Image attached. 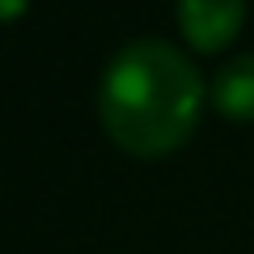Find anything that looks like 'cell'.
Returning a JSON list of instances; mask_svg holds the SVG:
<instances>
[{"label": "cell", "mask_w": 254, "mask_h": 254, "mask_svg": "<svg viewBox=\"0 0 254 254\" xmlns=\"http://www.w3.org/2000/svg\"><path fill=\"white\" fill-rule=\"evenodd\" d=\"M98 106L123 153L161 157L190 136L203 106V81L174 43L140 38L110 60Z\"/></svg>", "instance_id": "6da1fadb"}, {"label": "cell", "mask_w": 254, "mask_h": 254, "mask_svg": "<svg viewBox=\"0 0 254 254\" xmlns=\"http://www.w3.org/2000/svg\"><path fill=\"white\" fill-rule=\"evenodd\" d=\"M246 0H178L182 34L195 51H220L242 30Z\"/></svg>", "instance_id": "7a4b0ae2"}, {"label": "cell", "mask_w": 254, "mask_h": 254, "mask_svg": "<svg viewBox=\"0 0 254 254\" xmlns=\"http://www.w3.org/2000/svg\"><path fill=\"white\" fill-rule=\"evenodd\" d=\"M212 102L225 119L250 123L254 119V55H237L220 68L216 85H212Z\"/></svg>", "instance_id": "3957f363"}, {"label": "cell", "mask_w": 254, "mask_h": 254, "mask_svg": "<svg viewBox=\"0 0 254 254\" xmlns=\"http://www.w3.org/2000/svg\"><path fill=\"white\" fill-rule=\"evenodd\" d=\"M21 4H26V0H0V17H13V13H21Z\"/></svg>", "instance_id": "277c9868"}]
</instances>
